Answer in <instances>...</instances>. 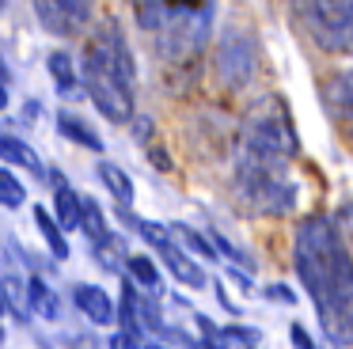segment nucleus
<instances>
[{
    "label": "nucleus",
    "instance_id": "5",
    "mask_svg": "<svg viewBox=\"0 0 353 349\" xmlns=\"http://www.w3.org/2000/svg\"><path fill=\"white\" fill-rule=\"evenodd\" d=\"M319 50H342L353 38V0H292Z\"/></svg>",
    "mask_w": 353,
    "mask_h": 349
},
{
    "label": "nucleus",
    "instance_id": "12",
    "mask_svg": "<svg viewBox=\"0 0 353 349\" xmlns=\"http://www.w3.org/2000/svg\"><path fill=\"white\" fill-rule=\"evenodd\" d=\"M34 224H39L42 239H46V247H50V255H54L57 262H65V258L72 255V250H69V239H65V228L57 224V217H50L46 205H34Z\"/></svg>",
    "mask_w": 353,
    "mask_h": 349
},
{
    "label": "nucleus",
    "instance_id": "26",
    "mask_svg": "<svg viewBox=\"0 0 353 349\" xmlns=\"http://www.w3.org/2000/svg\"><path fill=\"white\" fill-rule=\"evenodd\" d=\"M266 296H270V300H281V303H292V300H296V296H292L289 288H281V285H270Z\"/></svg>",
    "mask_w": 353,
    "mask_h": 349
},
{
    "label": "nucleus",
    "instance_id": "1",
    "mask_svg": "<svg viewBox=\"0 0 353 349\" xmlns=\"http://www.w3.org/2000/svg\"><path fill=\"white\" fill-rule=\"evenodd\" d=\"M296 273L319 323L338 341H353V258L327 217H312L296 228Z\"/></svg>",
    "mask_w": 353,
    "mask_h": 349
},
{
    "label": "nucleus",
    "instance_id": "28",
    "mask_svg": "<svg viewBox=\"0 0 353 349\" xmlns=\"http://www.w3.org/2000/svg\"><path fill=\"white\" fill-rule=\"evenodd\" d=\"M8 106V88H4V80H0V110Z\"/></svg>",
    "mask_w": 353,
    "mask_h": 349
},
{
    "label": "nucleus",
    "instance_id": "4",
    "mask_svg": "<svg viewBox=\"0 0 353 349\" xmlns=\"http://www.w3.org/2000/svg\"><path fill=\"white\" fill-rule=\"evenodd\" d=\"M239 194L251 201L254 212L266 217H285L296 205V186L281 179V163H266L254 156H247V163L239 167Z\"/></svg>",
    "mask_w": 353,
    "mask_h": 349
},
{
    "label": "nucleus",
    "instance_id": "14",
    "mask_svg": "<svg viewBox=\"0 0 353 349\" xmlns=\"http://www.w3.org/2000/svg\"><path fill=\"white\" fill-rule=\"evenodd\" d=\"M27 303L34 308V315L50 319V323L61 315V300H57V292H54V288H50L42 277H31V281H27Z\"/></svg>",
    "mask_w": 353,
    "mask_h": 349
},
{
    "label": "nucleus",
    "instance_id": "32",
    "mask_svg": "<svg viewBox=\"0 0 353 349\" xmlns=\"http://www.w3.org/2000/svg\"><path fill=\"white\" fill-rule=\"evenodd\" d=\"M0 8H4V0H0Z\"/></svg>",
    "mask_w": 353,
    "mask_h": 349
},
{
    "label": "nucleus",
    "instance_id": "7",
    "mask_svg": "<svg viewBox=\"0 0 353 349\" xmlns=\"http://www.w3.org/2000/svg\"><path fill=\"white\" fill-rule=\"evenodd\" d=\"M34 12L50 34L72 38L88 19V0H34Z\"/></svg>",
    "mask_w": 353,
    "mask_h": 349
},
{
    "label": "nucleus",
    "instance_id": "3",
    "mask_svg": "<svg viewBox=\"0 0 353 349\" xmlns=\"http://www.w3.org/2000/svg\"><path fill=\"white\" fill-rule=\"evenodd\" d=\"M243 144L247 156L266 159V163H285L296 152V129L277 95H266L247 110L243 118Z\"/></svg>",
    "mask_w": 353,
    "mask_h": 349
},
{
    "label": "nucleus",
    "instance_id": "11",
    "mask_svg": "<svg viewBox=\"0 0 353 349\" xmlns=\"http://www.w3.org/2000/svg\"><path fill=\"white\" fill-rule=\"evenodd\" d=\"M0 159H4V163L23 167V171H31V174H46V171H42L39 152H34L27 141H19L16 133H0Z\"/></svg>",
    "mask_w": 353,
    "mask_h": 349
},
{
    "label": "nucleus",
    "instance_id": "10",
    "mask_svg": "<svg viewBox=\"0 0 353 349\" xmlns=\"http://www.w3.org/2000/svg\"><path fill=\"white\" fill-rule=\"evenodd\" d=\"M54 182H57V194H54V217H57V224H61L65 232H77V228H80V212H84V197H80L72 186H65L57 174H54Z\"/></svg>",
    "mask_w": 353,
    "mask_h": 349
},
{
    "label": "nucleus",
    "instance_id": "21",
    "mask_svg": "<svg viewBox=\"0 0 353 349\" xmlns=\"http://www.w3.org/2000/svg\"><path fill=\"white\" fill-rule=\"evenodd\" d=\"M27 201V186L19 182V174H12L8 167H0V205L4 209H19Z\"/></svg>",
    "mask_w": 353,
    "mask_h": 349
},
{
    "label": "nucleus",
    "instance_id": "17",
    "mask_svg": "<svg viewBox=\"0 0 353 349\" xmlns=\"http://www.w3.org/2000/svg\"><path fill=\"white\" fill-rule=\"evenodd\" d=\"M46 68H50V76H54V83H57V91H65L69 95L72 88H77V80H80V72H77V65H72V57L65 50H54L46 57Z\"/></svg>",
    "mask_w": 353,
    "mask_h": 349
},
{
    "label": "nucleus",
    "instance_id": "6",
    "mask_svg": "<svg viewBox=\"0 0 353 349\" xmlns=\"http://www.w3.org/2000/svg\"><path fill=\"white\" fill-rule=\"evenodd\" d=\"M254 68H259V50H254V38L247 30L228 27L216 42V80L224 88L239 91L243 83H251Z\"/></svg>",
    "mask_w": 353,
    "mask_h": 349
},
{
    "label": "nucleus",
    "instance_id": "22",
    "mask_svg": "<svg viewBox=\"0 0 353 349\" xmlns=\"http://www.w3.org/2000/svg\"><path fill=\"white\" fill-rule=\"evenodd\" d=\"M0 296H4V303L19 315V311L27 308V281L16 277V273H4V277H0Z\"/></svg>",
    "mask_w": 353,
    "mask_h": 349
},
{
    "label": "nucleus",
    "instance_id": "2",
    "mask_svg": "<svg viewBox=\"0 0 353 349\" xmlns=\"http://www.w3.org/2000/svg\"><path fill=\"white\" fill-rule=\"evenodd\" d=\"M80 76H84V88H88V95H92L95 110L107 121L122 126V121L133 118L137 68H133V53H130V46H125L118 23H107V27L88 42Z\"/></svg>",
    "mask_w": 353,
    "mask_h": 349
},
{
    "label": "nucleus",
    "instance_id": "8",
    "mask_svg": "<svg viewBox=\"0 0 353 349\" xmlns=\"http://www.w3.org/2000/svg\"><path fill=\"white\" fill-rule=\"evenodd\" d=\"M77 308H80V315H88L95 326H110V323H118V303L110 300V292L107 288H99V285H77Z\"/></svg>",
    "mask_w": 353,
    "mask_h": 349
},
{
    "label": "nucleus",
    "instance_id": "16",
    "mask_svg": "<svg viewBox=\"0 0 353 349\" xmlns=\"http://www.w3.org/2000/svg\"><path fill=\"white\" fill-rule=\"evenodd\" d=\"M122 220H125V224H130V228H133V232H137V235H141V239H145V243H152L156 250H163V247H171V243H175V239H171V228L156 224V220L133 217L130 209H122Z\"/></svg>",
    "mask_w": 353,
    "mask_h": 349
},
{
    "label": "nucleus",
    "instance_id": "20",
    "mask_svg": "<svg viewBox=\"0 0 353 349\" xmlns=\"http://www.w3.org/2000/svg\"><path fill=\"white\" fill-rule=\"evenodd\" d=\"M125 270H130L133 281H141L145 292H160V273H156V266L148 255H130L125 258Z\"/></svg>",
    "mask_w": 353,
    "mask_h": 349
},
{
    "label": "nucleus",
    "instance_id": "24",
    "mask_svg": "<svg viewBox=\"0 0 353 349\" xmlns=\"http://www.w3.org/2000/svg\"><path fill=\"white\" fill-rule=\"evenodd\" d=\"M110 349H145V341L130 330H114L110 334Z\"/></svg>",
    "mask_w": 353,
    "mask_h": 349
},
{
    "label": "nucleus",
    "instance_id": "18",
    "mask_svg": "<svg viewBox=\"0 0 353 349\" xmlns=\"http://www.w3.org/2000/svg\"><path fill=\"white\" fill-rule=\"evenodd\" d=\"M171 235H175L183 247H190L198 258H205V262H216V258H221V255H216V243L205 239L201 232H194L190 224H171Z\"/></svg>",
    "mask_w": 353,
    "mask_h": 349
},
{
    "label": "nucleus",
    "instance_id": "13",
    "mask_svg": "<svg viewBox=\"0 0 353 349\" xmlns=\"http://www.w3.org/2000/svg\"><path fill=\"white\" fill-rule=\"evenodd\" d=\"M57 129H61L72 144H84V148H92V152H103V137L95 133L84 118H77V114L61 110V114H57Z\"/></svg>",
    "mask_w": 353,
    "mask_h": 349
},
{
    "label": "nucleus",
    "instance_id": "25",
    "mask_svg": "<svg viewBox=\"0 0 353 349\" xmlns=\"http://www.w3.org/2000/svg\"><path fill=\"white\" fill-rule=\"evenodd\" d=\"M289 341H292L296 349H315V346H312V338H307V330H304V326H296V323L289 326Z\"/></svg>",
    "mask_w": 353,
    "mask_h": 349
},
{
    "label": "nucleus",
    "instance_id": "9",
    "mask_svg": "<svg viewBox=\"0 0 353 349\" xmlns=\"http://www.w3.org/2000/svg\"><path fill=\"white\" fill-rule=\"evenodd\" d=\"M160 255H163V266L171 270V277L183 281L186 288H201V285H205V273H201V266H198V262H190V255H186V250L179 247V243L163 247Z\"/></svg>",
    "mask_w": 353,
    "mask_h": 349
},
{
    "label": "nucleus",
    "instance_id": "31",
    "mask_svg": "<svg viewBox=\"0 0 353 349\" xmlns=\"http://www.w3.org/2000/svg\"><path fill=\"white\" fill-rule=\"evenodd\" d=\"M145 349H168V346H145Z\"/></svg>",
    "mask_w": 353,
    "mask_h": 349
},
{
    "label": "nucleus",
    "instance_id": "23",
    "mask_svg": "<svg viewBox=\"0 0 353 349\" xmlns=\"http://www.w3.org/2000/svg\"><path fill=\"white\" fill-rule=\"evenodd\" d=\"M133 12L145 30H160L163 15H168V0H133Z\"/></svg>",
    "mask_w": 353,
    "mask_h": 349
},
{
    "label": "nucleus",
    "instance_id": "15",
    "mask_svg": "<svg viewBox=\"0 0 353 349\" xmlns=\"http://www.w3.org/2000/svg\"><path fill=\"white\" fill-rule=\"evenodd\" d=\"M95 171H99V182H103V186L114 194V201L122 205V209H130V201H133V182H130V174H125L118 163H110V159H103Z\"/></svg>",
    "mask_w": 353,
    "mask_h": 349
},
{
    "label": "nucleus",
    "instance_id": "27",
    "mask_svg": "<svg viewBox=\"0 0 353 349\" xmlns=\"http://www.w3.org/2000/svg\"><path fill=\"white\" fill-rule=\"evenodd\" d=\"M228 277L236 281V285L243 288V292H251V288H254V285H251V281H247V277H243V273H239V270H228Z\"/></svg>",
    "mask_w": 353,
    "mask_h": 349
},
{
    "label": "nucleus",
    "instance_id": "30",
    "mask_svg": "<svg viewBox=\"0 0 353 349\" xmlns=\"http://www.w3.org/2000/svg\"><path fill=\"white\" fill-rule=\"evenodd\" d=\"M0 346H4V326H0Z\"/></svg>",
    "mask_w": 353,
    "mask_h": 349
},
{
    "label": "nucleus",
    "instance_id": "29",
    "mask_svg": "<svg viewBox=\"0 0 353 349\" xmlns=\"http://www.w3.org/2000/svg\"><path fill=\"white\" fill-rule=\"evenodd\" d=\"M4 308H8V303H4V296H0V315H4Z\"/></svg>",
    "mask_w": 353,
    "mask_h": 349
},
{
    "label": "nucleus",
    "instance_id": "19",
    "mask_svg": "<svg viewBox=\"0 0 353 349\" xmlns=\"http://www.w3.org/2000/svg\"><path fill=\"white\" fill-rule=\"evenodd\" d=\"M80 232H84L88 239L95 243V247L110 239V232H107V217H103V209H99L95 201H88V197H84V212H80Z\"/></svg>",
    "mask_w": 353,
    "mask_h": 349
}]
</instances>
